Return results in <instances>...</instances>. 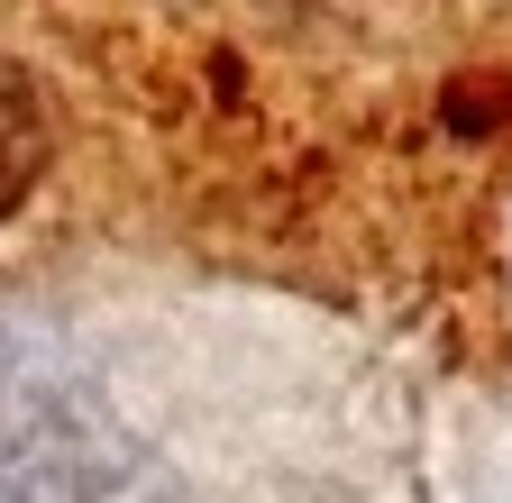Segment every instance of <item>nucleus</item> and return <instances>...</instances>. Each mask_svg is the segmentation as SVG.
Returning a JSON list of instances; mask_svg holds the SVG:
<instances>
[{
	"label": "nucleus",
	"mask_w": 512,
	"mask_h": 503,
	"mask_svg": "<svg viewBox=\"0 0 512 503\" xmlns=\"http://www.w3.org/2000/svg\"><path fill=\"white\" fill-rule=\"evenodd\" d=\"M138 449L55 375L0 357V503H138Z\"/></svg>",
	"instance_id": "obj_1"
},
{
	"label": "nucleus",
	"mask_w": 512,
	"mask_h": 503,
	"mask_svg": "<svg viewBox=\"0 0 512 503\" xmlns=\"http://www.w3.org/2000/svg\"><path fill=\"white\" fill-rule=\"evenodd\" d=\"M37 165H46V110H37V92L10 65H0V211L37 183Z\"/></svg>",
	"instance_id": "obj_2"
}]
</instances>
